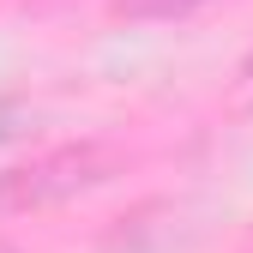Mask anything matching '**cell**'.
I'll return each mask as SVG.
<instances>
[{
    "mask_svg": "<svg viewBox=\"0 0 253 253\" xmlns=\"http://www.w3.org/2000/svg\"><path fill=\"white\" fill-rule=\"evenodd\" d=\"M115 169H121V157L103 145H60V151L30 157V163H12V169H0V217L79 199L90 187H103Z\"/></svg>",
    "mask_w": 253,
    "mask_h": 253,
    "instance_id": "cell-1",
    "label": "cell"
},
{
    "mask_svg": "<svg viewBox=\"0 0 253 253\" xmlns=\"http://www.w3.org/2000/svg\"><path fill=\"white\" fill-rule=\"evenodd\" d=\"M211 0H109V12L126 24H175V18H193Z\"/></svg>",
    "mask_w": 253,
    "mask_h": 253,
    "instance_id": "cell-2",
    "label": "cell"
},
{
    "mask_svg": "<svg viewBox=\"0 0 253 253\" xmlns=\"http://www.w3.org/2000/svg\"><path fill=\"white\" fill-rule=\"evenodd\" d=\"M235 97H241V109H253V54L241 60V73H235Z\"/></svg>",
    "mask_w": 253,
    "mask_h": 253,
    "instance_id": "cell-3",
    "label": "cell"
},
{
    "mask_svg": "<svg viewBox=\"0 0 253 253\" xmlns=\"http://www.w3.org/2000/svg\"><path fill=\"white\" fill-rule=\"evenodd\" d=\"M0 253H18V241H6V235H0Z\"/></svg>",
    "mask_w": 253,
    "mask_h": 253,
    "instance_id": "cell-4",
    "label": "cell"
}]
</instances>
